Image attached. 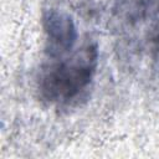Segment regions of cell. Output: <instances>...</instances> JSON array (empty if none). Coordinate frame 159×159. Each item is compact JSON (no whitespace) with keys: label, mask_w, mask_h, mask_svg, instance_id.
I'll return each instance as SVG.
<instances>
[{"label":"cell","mask_w":159,"mask_h":159,"mask_svg":"<svg viewBox=\"0 0 159 159\" xmlns=\"http://www.w3.org/2000/svg\"><path fill=\"white\" fill-rule=\"evenodd\" d=\"M97 67V47L87 42L73 56L47 67L40 80L42 96L57 103L77 98L93 80Z\"/></svg>","instance_id":"cell-1"},{"label":"cell","mask_w":159,"mask_h":159,"mask_svg":"<svg viewBox=\"0 0 159 159\" xmlns=\"http://www.w3.org/2000/svg\"><path fill=\"white\" fill-rule=\"evenodd\" d=\"M46 32V52L51 58L62 57L71 51L77 39L73 20L66 12L50 10L43 17Z\"/></svg>","instance_id":"cell-2"}]
</instances>
